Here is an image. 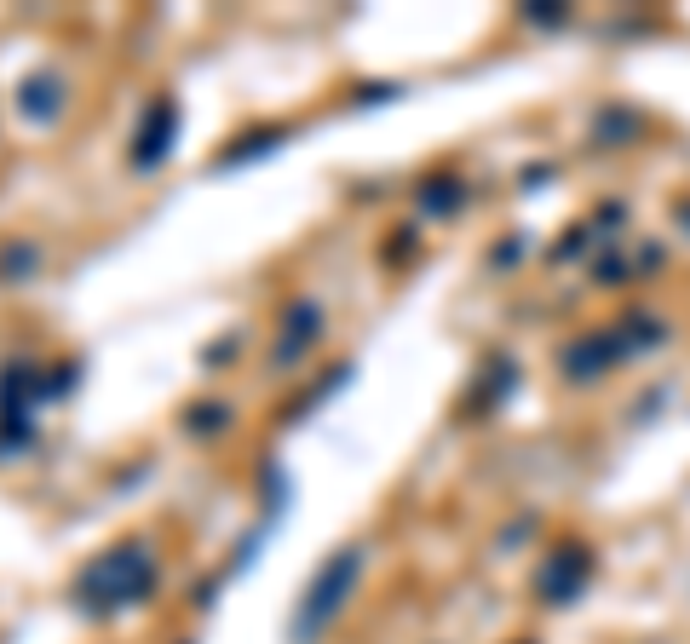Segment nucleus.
Masks as SVG:
<instances>
[{"mask_svg":"<svg viewBox=\"0 0 690 644\" xmlns=\"http://www.w3.org/2000/svg\"><path fill=\"white\" fill-rule=\"evenodd\" d=\"M150 587H156V564L144 558L138 541H127V547L92 558V570L81 575V604L87 610H121V604H138Z\"/></svg>","mask_w":690,"mask_h":644,"instance_id":"nucleus-1","label":"nucleus"},{"mask_svg":"<svg viewBox=\"0 0 690 644\" xmlns=\"http://www.w3.org/2000/svg\"><path fill=\"white\" fill-rule=\"evenodd\" d=\"M357 570H363V552L357 547H345V552H334L328 564L317 570V581L305 587V598H299V610H294V627H288V639L294 644H311L328 627V621L340 616V604H345V593H351V581H357Z\"/></svg>","mask_w":690,"mask_h":644,"instance_id":"nucleus-2","label":"nucleus"},{"mask_svg":"<svg viewBox=\"0 0 690 644\" xmlns=\"http://www.w3.org/2000/svg\"><path fill=\"white\" fill-rule=\"evenodd\" d=\"M173 133H179V104L173 98L150 104V115H144V127L133 138V167H156V161L173 156Z\"/></svg>","mask_w":690,"mask_h":644,"instance_id":"nucleus-3","label":"nucleus"},{"mask_svg":"<svg viewBox=\"0 0 690 644\" xmlns=\"http://www.w3.org/2000/svg\"><path fill=\"white\" fill-rule=\"evenodd\" d=\"M311 340H317V305L305 299V305L288 311V328H282V345H276V368H288L294 363V351H305Z\"/></svg>","mask_w":690,"mask_h":644,"instance_id":"nucleus-4","label":"nucleus"},{"mask_svg":"<svg viewBox=\"0 0 690 644\" xmlns=\"http://www.w3.org/2000/svg\"><path fill=\"white\" fill-rule=\"evenodd\" d=\"M58 98H64L58 75H35V81L18 87V110L29 115V121H52V115H58Z\"/></svg>","mask_w":690,"mask_h":644,"instance_id":"nucleus-5","label":"nucleus"},{"mask_svg":"<svg viewBox=\"0 0 690 644\" xmlns=\"http://www.w3.org/2000/svg\"><path fill=\"white\" fill-rule=\"evenodd\" d=\"M276 138H282V133H259V138H242L236 150H225V167H236V161H248V156H265V150H276Z\"/></svg>","mask_w":690,"mask_h":644,"instance_id":"nucleus-6","label":"nucleus"}]
</instances>
